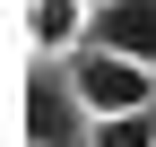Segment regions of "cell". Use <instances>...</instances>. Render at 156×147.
<instances>
[{
    "label": "cell",
    "mask_w": 156,
    "mask_h": 147,
    "mask_svg": "<svg viewBox=\"0 0 156 147\" xmlns=\"http://www.w3.org/2000/svg\"><path fill=\"white\" fill-rule=\"evenodd\" d=\"M17 121H26V147H95V113H87V95H78L69 61H35L26 69Z\"/></svg>",
    "instance_id": "6da1fadb"
},
{
    "label": "cell",
    "mask_w": 156,
    "mask_h": 147,
    "mask_svg": "<svg viewBox=\"0 0 156 147\" xmlns=\"http://www.w3.org/2000/svg\"><path fill=\"white\" fill-rule=\"evenodd\" d=\"M69 78H78V95H87V113H147L156 104V69L130 61V52H113V43H78L69 52Z\"/></svg>",
    "instance_id": "7a4b0ae2"
},
{
    "label": "cell",
    "mask_w": 156,
    "mask_h": 147,
    "mask_svg": "<svg viewBox=\"0 0 156 147\" xmlns=\"http://www.w3.org/2000/svg\"><path fill=\"white\" fill-rule=\"evenodd\" d=\"M87 43H113V52L156 69V0H95L87 9Z\"/></svg>",
    "instance_id": "3957f363"
},
{
    "label": "cell",
    "mask_w": 156,
    "mask_h": 147,
    "mask_svg": "<svg viewBox=\"0 0 156 147\" xmlns=\"http://www.w3.org/2000/svg\"><path fill=\"white\" fill-rule=\"evenodd\" d=\"M87 9L95 0H26V43L44 52V61L52 52H78L87 43Z\"/></svg>",
    "instance_id": "277c9868"
},
{
    "label": "cell",
    "mask_w": 156,
    "mask_h": 147,
    "mask_svg": "<svg viewBox=\"0 0 156 147\" xmlns=\"http://www.w3.org/2000/svg\"><path fill=\"white\" fill-rule=\"evenodd\" d=\"M95 147H156V104L147 113H95Z\"/></svg>",
    "instance_id": "5b68a950"
}]
</instances>
